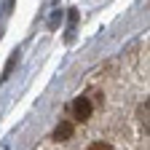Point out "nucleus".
<instances>
[{
    "label": "nucleus",
    "instance_id": "nucleus-3",
    "mask_svg": "<svg viewBox=\"0 0 150 150\" xmlns=\"http://www.w3.org/2000/svg\"><path fill=\"white\" fill-rule=\"evenodd\" d=\"M88 150H112V145H107V142H94Z\"/></svg>",
    "mask_w": 150,
    "mask_h": 150
},
{
    "label": "nucleus",
    "instance_id": "nucleus-2",
    "mask_svg": "<svg viewBox=\"0 0 150 150\" xmlns=\"http://www.w3.org/2000/svg\"><path fill=\"white\" fill-rule=\"evenodd\" d=\"M72 137V123L70 121H62L59 126H56V131H54V139L56 142H64V139H70Z\"/></svg>",
    "mask_w": 150,
    "mask_h": 150
},
{
    "label": "nucleus",
    "instance_id": "nucleus-1",
    "mask_svg": "<svg viewBox=\"0 0 150 150\" xmlns=\"http://www.w3.org/2000/svg\"><path fill=\"white\" fill-rule=\"evenodd\" d=\"M72 115L78 121H88L91 118V99L88 97H78L72 102Z\"/></svg>",
    "mask_w": 150,
    "mask_h": 150
}]
</instances>
